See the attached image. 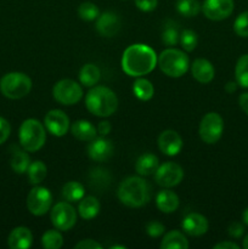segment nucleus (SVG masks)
I'll return each mask as SVG.
<instances>
[{
    "mask_svg": "<svg viewBox=\"0 0 248 249\" xmlns=\"http://www.w3.org/2000/svg\"><path fill=\"white\" fill-rule=\"evenodd\" d=\"M157 58L155 50L148 45L133 44L124 50L122 68L130 77H142L155 70Z\"/></svg>",
    "mask_w": 248,
    "mask_h": 249,
    "instance_id": "obj_1",
    "label": "nucleus"
},
{
    "mask_svg": "<svg viewBox=\"0 0 248 249\" xmlns=\"http://www.w3.org/2000/svg\"><path fill=\"white\" fill-rule=\"evenodd\" d=\"M117 196L124 206L130 208H140L150 201V185L140 177H129L121 182Z\"/></svg>",
    "mask_w": 248,
    "mask_h": 249,
    "instance_id": "obj_2",
    "label": "nucleus"
},
{
    "mask_svg": "<svg viewBox=\"0 0 248 249\" xmlns=\"http://www.w3.org/2000/svg\"><path fill=\"white\" fill-rule=\"evenodd\" d=\"M88 111L96 117H109L117 111L118 97L107 87H94L85 96Z\"/></svg>",
    "mask_w": 248,
    "mask_h": 249,
    "instance_id": "obj_3",
    "label": "nucleus"
},
{
    "mask_svg": "<svg viewBox=\"0 0 248 249\" xmlns=\"http://www.w3.org/2000/svg\"><path fill=\"white\" fill-rule=\"evenodd\" d=\"M157 65L165 75L172 78L182 77L189 71L190 58L179 49H165L157 58Z\"/></svg>",
    "mask_w": 248,
    "mask_h": 249,
    "instance_id": "obj_4",
    "label": "nucleus"
},
{
    "mask_svg": "<svg viewBox=\"0 0 248 249\" xmlns=\"http://www.w3.org/2000/svg\"><path fill=\"white\" fill-rule=\"evenodd\" d=\"M19 143L27 152H35L40 150L46 140L45 126L38 119H26L19 126Z\"/></svg>",
    "mask_w": 248,
    "mask_h": 249,
    "instance_id": "obj_5",
    "label": "nucleus"
},
{
    "mask_svg": "<svg viewBox=\"0 0 248 249\" xmlns=\"http://www.w3.org/2000/svg\"><path fill=\"white\" fill-rule=\"evenodd\" d=\"M32 89V80L22 72H11L0 80V90L7 99L18 100L27 96Z\"/></svg>",
    "mask_w": 248,
    "mask_h": 249,
    "instance_id": "obj_6",
    "label": "nucleus"
},
{
    "mask_svg": "<svg viewBox=\"0 0 248 249\" xmlns=\"http://www.w3.org/2000/svg\"><path fill=\"white\" fill-rule=\"evenodd\" d=\"M224 130V121L220 114L209 112L202 118L199 123V138L208 145L215 143L220 140Z\"/></svg>",
    "mask_w": 248,
    "mask_h": 249,
    "instance_id": "obj_7",
    "label": "nucleus"
},
{
    "mask_svg": "<svg viewBox=\"0 0 248 249\" xmlns=\"http://www.w3.org/2000/svg\"><path fill=\"white\" fill-rule=\"evenodd\" d=\"M53 96L61 105L72 106L82 100L83 89L74 80L62 79L53 85Z\"/></svg>",
    "mask_w": 248,
    "mask_h": 249,
    "instance_id": "obj_8",
    "label": "nucleus"
},
{
    "mask_svg": "<svg viewBox=\"0 0 248 249\" xmlns=\"http://www.w3.org/2000/svg\"><path fill=\"white\" fill-rule=\"evenodd\" d=\"M51 204H53V195L46 187H33L27 196V208L35 216H41L48 213Z\"/></svg>",
    "mask_w": 248,
    "mask_h": 249,
    "instance_id": "obj_9",
    "label": "nucleus"
},
{
    "mask_svg": "<svg viewBox=\"0 0 248 249\" xmlns=\"http://www.w3.org/2000/svg\"><path fill=\"white\" fill-rule=\"evenodd\" d=\"M51 223L60 231H68L77 223L75 209L67 202H60L53 207Z\"/></svg>",
    "mask_w": 248,
    "mask_h": 249,
    "instance_id": "obj_10",
    "label": "nucleus"
},
{
    "mask_svg": "<svg viewBox=\"0 0 248 249\" xmlns=\"http://www.w3.org/2000/svg\"><path fill=\"white\" fill-rule=\"evenodd\" d=\"M184 178V170L179 164L173 162H167L159 165L155 173V180L159 186L169 189L179 185Z\"/></svg>",
    "mask_w": 248,
    "mask_h": 249,
    "instance_id": "obj_11",
    "label": "nucleus"
},
{
    "mask_svg": "<svg viewBox=\"0 0 248 249\" xmlns=\"http://www.w3.org/2000/svg\"><path fill=\"white\" fill-rule=\"evenodd\" d=\"M233 0H204L202 12L212 21H223L233 11Z\"/></svg>",
    "mask_w": 248,
    "mask_h": 249,
    "instance_id": "obj_12",
    "label": "nucleus"
},
{
    "mask_svg": "<svg viewBox=\"0 0 248 249\" xmlns=\"http://www.w3.org/2000/svg\"><path fill=\"white\" fill-rule=\"evenodd\" d=\"M44 125L49 133L53 134V136L61 138L67 134L68 128H70V118L61 109H51L44 118Z\"/></svg>",
    "mask_w": 248,
    "mask_h": 249,
    "instance_id": "obj_13",
    "label": "nucleus"
},
{
    "mask_svg": "<svg viewBox=\"0 0 248 249\" xmlns=\"http://www.w3.org/2000/svg\"><path fill=\"white\" fill-rule=\"evenodd\" d=\"M88 155L92 160L105 162L113 155V143L106 138H95L88 146Z\"/></svg>",
    "mask_w": 248,
    "mask_h": 249,
    "instance_id": "obj_14",
    "label": "nucleus"
},
{
    "mask_svg": "<svg viewBox=\"0 0 248 249\" xmlns=\"http://www.w3.org/2000/svg\"><path fill=\"white\" fill-rule=\"evenodd\" d=\"M158 147L165 156H177L182 148V139L174 130H164L158 138Z\"/></svg>",
    "mask_w": 248,
    "mask_h": 249,
    "instance_id": "obj_15",
    "label": "nucleus"
},
{
    "mask_svg": "<svg viewBox=\"0 0 248 249\" xmlns=\"http://www.w3.org/2000/svg\"><path fill=\"white\" fill-rule=\"evenodd\" d=\"M119 28H121V18L114 12L106 11L97 17L96 31L99 32L100 36L111 38L118 33Z\"/></svg>",
    "mask_w": 248,
    "mask_h": 249,
    "instance_id": "obj_16",
    "label": "nucleus"
},
{
    "mask_svg": "<svg viewBox=\"0 0 248 249\" xmlns=\"http://www.w3.org/2000/svg\"><path fill=\"white\" fill-rule=\"evenodd\" d=\"M181 228L185 233L190 236H202L208 231L209 223L206 216L198 213H190L184 218Z\"/></svg>",
    "mask_w": 248,
    "mask_h": 249,
    "instance_id": "obj_17",
    "label": "nucleus"
},
{
    "mask_svg": "<svg viewBox=\"0 0 248 249\" xmlns=\"http://www.w3.org/2000/svg\"><path fill=\"white\" fill-rule=\"evenodd\" d=\"M33 243V235L31 230L24 226L15 228L10 232L7 238V245L11 249H28Z\"/></svg>",
    "mask_w": 248,
    "mask_h": 249,
    "instance_id": "obj_18",
    "label": "nucleus"
},
{
    "mask_svg": "<svg viewBox=\"0 0 248 249\" xmlns=\"http://www.w3.org/2000/svg\"><path fill=\"white\" fill-rule=\"evenodd\" d=\"M191 73L197 82L202 84H208L213 80L215 71L213 65L206 58H197L191 65Z\"/></svg>",
    "mask_w": 248,
    "mask_h": 249,
    "instance_id": "obj_19",
    "label": "nucleus"
},
{
    "mask_svg": "<svg viewBox=\"0 0 248 249\" xmlns=\"http://www.w3.org/2000/svg\"><path fill=\"white\" fill-rule=\"evenodd\" d=\"M156 204L162 213H174L179 207V197L170 190H163L156 197Z\"/></svg>",
    "mask_w": 248,
    "mask_h": 249,
    "instance_id": "obj_20",
    "label": "nucleus"
},
{
    "mask_svg": "<svg viewBox=\"0 0 248 249\" xmlns=\"http://www.w3.org/2000/svg\"><path fill=\"white\" fill-rule=\"evenodd\" d=\"M159 167V160L157 156L152 153H143L138 158L135 163V170L141 177H148L155 174Z\"/></svg>",
    "mask_w": 248,
    "mask_h": 249,
    "instance_id": "obj_21",
    "label": "nucleus"
},
{
    "mask_svg": "<svg viewBox=\"0 0 248 249\" xmlns=\"http://www.w3.org/2000/svg\"><path fill=\"white\" fill-rule=\"evenodd\" d=\"M71 131H72V135L80 141L94 140L97 134L95 126L90 122L84 121V119L74 122L71 126Z\"/></svg>",
    "mask_w": 248,
    "mask_h": 249,
    "instance_id": "obj_22",
    "label": "nucleus"
},
{
    "mask_svg": "<svg viewBox=\"0 0 248 249\" xmlns=\"http://www.w3.org/2000/svg\"><path fill=\"white\" fill-rule=\"evenodd\" d=\"M79 215L85 220H91L99 214L100 212V202L94 196H84L79 201L78 206Z\"/></svg>",
    "mask_w": 248,
    "mask_h": 249,
    "instance_id": "obj_23",
    "label": "nucleus"
},
{
    "mask_svg": "<svg viewBox=\"0 0 248 249\" xmlns=\"http://www.w3.org/2000/svg\"><path fill=\"white\" fill-rule=\"evenodd\" d=\"M162 249H187L189 241L180 231H170L163 237L160 242Z\"/></svg>",
    "mask_w": 248,
    "mask_h": 249,
    "instance_id": "obj_24",
    "label": "nucleus"
},
{
    "mask_svg": "<svg viewBox=\"0 0 248 249\" xmlns=\"http://www.w3.org/2000/svg\"><path fill=\"white\" fill-rule=\"evenodd\" d=\"M101 77V72H100L99 67L92 63H87L82 67L79 72V80L84 87H95L97 84Z\"/></svg>",
    "mask_w": 248,
    "mask_h": 249,
    "instance_id": "obj_25",
    "label": "nucleus"
},
{
    "mask_svg": "<svg viewBox=\"0 0 248 249\" xmlns=\"http://www.w3.org/2000/svg\"><path fill=\"white\" fill-rule=\"evenodd\" d=\"M11 168L15 173L17 174H23L27 172L29 164H31V158H29L28 153L26 150H17L14 151L11 157Z\"/></svg>",
    "mask_w": 248,
    "mask_h": 249,
    "instance_id": "obj_26",
    "label": "nucleus"
},
{
    "mask_svg": "<svg viewBox=\"0 0 248 249\" xmlns=\"http://www.w3.org/2000/svg\"><path fill=\"white\" fill-rule=\"evenodd\" d=\"M134 95L138 97L141 101H148L153 97L155 94V88L151 84L150 80L143 79V78H139L135 80L133 85Z\"/></svg>",
    "mask_w": 248,
    "mask_h": 249,
    "instance_id": "obj_27",
    "label": "nucleus"
},
{
    "mask_svg": "<svg viewBox=\"0 0 248 249\" xmlns=\"http://www.w3.org/2000/svg\"><path fill=\"white\" fill-rule=\"evenodd\" d=\"M85 196V190L80 182L70 181L63 185L62 197L68 202H78Z\"/></svg>",
    "mask_w": 248,
    "mask_h": 249,
    "instance_id": "obj_28",
    "label": "nucleus"
},
{
    "mask_svg": "<svg viewBox=\"0 0 248 249\" xmlns=\"http://www.w3.org/2000/svg\"><path fill=\"white\" fill-rule=\"evenodd\" d=\"M27 173H28V178L31 184L36 185L40 184L41 181H44V179L48 175V168L44 164L41 160H35V162L31 163L27 169Z\"/></svg>",
    "mask_w": 248,
    "mask_h": 249,
    "instance_id": "obj_29",
    "label": "nucleus"
},
{
    "mask_svg": "<svg viewBox=\"0 0 248 249\" xmlns=\"http://www.w3.org/2000/svg\"><path fill=\"white\" fill-rule=\"evenodd\" d=\"M236 82L240 87L248 88V53L241 56L235 67Z\"/></svg>",
    "mask_w": 248,
    "mask_h": 249,
    "instance_id": "obj_30",
    "label": "nucleus"
},
{
    "mask_svg": "<svg viewBox=\"0 0 248 249\" xmlns=\"http://www.w3.org/2000/svg\"><path fill=\"white\" fill-rule=\"evenodd\" d=\"M201 4L198 0H177V10L185 17H195L201 11Z\"/></svg>",
    "mask_w": 248,
    "mask_h": 249,
    "instance_id": "obj_31",
    "label": "nucleus"
},
{
    "mask_svg": "<svg viewBox=\"0 0 248 249\" xmlns=\"http://www.w3.org/2000/svg\"><path fill=\"white\" fill-rule=\"evenodd\" d=\"M89 181L91 187L104 189V187H107V185L111 181V175H109L108 170L96 168V169H92L91 173H90Z\"/></svg>",
    "mask_w": 248,
    "mask_h": 249,
    "instance_id": "obj_32",
    "label": "nucleus"
},
{
    "mask_svg": "<svg viewBox=\"0 0 248 249\" xmlns=\"http://www.w3.org/2000/svg\"><path fill=\"white\" fill-rule=\"evenodd\" d=\"M41 245L45 249H60L63 246V237L56 230H49L41 237Z\"/></svg>",
    "mask_w": 248,
    "mask_h": 249,
    "instance_id": "obj_33",
    "label": "nucleus"
},
{
    "mask_svg": "<svg viewBox=\"0 0 248 249\" xmlns=\"http://www.w3.org/2000/svg\"><path fill=\"white\" fill-rule=\"evenodd\" d=\"M78 15L83 21H94L100 16V10L94 2H82L78 7Z\"/></svg>",
    "mask_w": 248,
    "mask_h": 249,
    "instance_id": "obj_34",
    "label": "nucleus"
},
{
    "mask_svg": "<svg viewBox=\"0 0 248 249\" xmlns=\"http://www.w3.org/2000/svg\"><path fill=\"white\" fill-rule=\"evenodd\" d=\"M180 44L185 51L191 53L196 49L197 44H198V36L192 29H184L180 34Z\"/></svg>",
    "mask_w": 248,
    "mask_h": 249,
    "instance_id": "obj_35",
    "label": "nucleus"
},
{
    "mask_svg": "<svg viewBox=\"0 0 248 249\" xmlns=\"http://www.w3.org/2000/svg\"><path fill=\"white\" fill-rule=\"evenodd\" d=\"M162 41L168 46L177 45L180 41V33L177 32V27L174 24H167L162 33Z\"/></svg>",
    "mask_w": 248,
    "mask_h": 249,
    "instance_id": "obj_36",
    "label": "nucleus"
},
{
    "mask_svg": "<svg viewBox=\"0 0 248 249\" xmlns=\"http://www.w3.org/2000/svg\"><path fill=\"white\" fill-rule=\"evenodd\" d=\"M233 31L242 38H248V11L242 12L233 22Z\"/></svg>",
    "mask_w": 248,
    "mask_h": 249,
    "instance_id": "obj_37",
    "label": "nucleus"
},
{
    "mask_svg": "<svg viewBox=\"0 0 248 249\" xmlns=\"http://www.w3.org/2000/svg\"><path fill=\"white\" fill-rule=\"evenodd\" d=\"M165 228L163 224L158 223V221H150V223L146 225V232L151 237H159L164 233Z\"/></svg>",
    "mask_w": 248,
    "mask_h": 249,
    "instance_id": "obj_38",
    "label": "nucleus"
},
{
    "mask_svg": "<svg viewBox=\"0 0 248 249\" xmlns=\"http://www.w3.org/2000/svg\"><path fill=\"white\" fill-rule=\"evenodd\" d=\"M135 5L140 11L151 12L157 7L158 0H135Z\"/></svg>",
    "mask_w": 248,
    "mask_h": 249,
    "instance_id": "obj_39",
    "label": "nucleus"
},
{
    "mask_svg": "<svg viewBox=\"0 0 248 249\" xmlns=\"http://www.w3.org/2000/svg\"><path fill=\"white\" fill-rule=\"evenodd\" d=\"M10 133H11L10 123L5 118L0 117V145H2L9 139Z\"/></svg>",
    "mask_w": 248,
    "mask_h": 249,
    "instance_id": "obj_40",
    "label": "nucleus"
},
{
    "mask_svg": "<svg viewBox=\"0 0 248 249\" xmlns=\"http://www.w3.org/2000/svg\"><path fill=\"white\" fill-rule=\"evenodd\" d=\"M74 248H77V249H101L102 246L100 245V243H97L96 241L88 238V240H83V241H80V242H78L77 245L74 246Z\"/></svg>",
    "mask_w": 248,
    "mask_h": 249,
    "instance_id": "obj_41",
    "label": "nucleus"
},
{
    "mask_svg": "<svg viewBox=\"0 0 248 249\" xmlns=\"http://www.w3.org/2000/svg\"><path fill=\"white\" fill-rule=\"evenodd\" d=\"M245 232V228L240 223H232L229 226V235L235 238H240Z\"/></svg>",
    "mask_w": 248,
    "mask_h": 249,
    "instance_id": "obj_42",
    "label": "nucleus"
},
{
    "mask_svg": "<svg viewBox=\"0 0 248 249\" xmlns=\"http://www.w3.org/2000/svg\"><path fill=\"white\" fill-rule=\"evenodd\" d=\"M238 104H240L241 109L248 116V92H243L238 97Z\"/></svg>",
    "mask_w": 248,
    "mask_h": 249,
    "instance_id": "obj_43",
    "label": "nucleus"
},
{
    "mask_svg": "<svg viewBox=\"0 0 248 249\" xmlns=\"http://www.w3.org/2000/svg\"><path fill=\"white\" fill-rule=\"evenodd\" d=\"M97 131H99L101 135H108L109 131H111V124H109V122H100L99 125H97Z\"/></svg>",
    "mask_w": 248,
    "mask_h": 249,
    "instance_id": "obj_44",
    "label": "nucleus"
},
{
    "mask_svg": "<svg viewBox=\"0 0 248 249\" xmlns=\"http://www.w3.org/2000/svg\"><path fill=\"white\" fill-rule=\"evenodd\" d=\"M238 245L233 242H229V241H225V242H220L218 245L214 246V249H238Z\"/></svg>",
    "mask_w": 248,
    "mask_h": 249,
    "instance_id": "obj_45",
    "label": "nucleus"
},
{
    "mask_svg": "<svg viewBox=\"0 0 248 249\" xmlns=\"http://www.w3.org/2000/svg\"><path fill=\"white\" fill-rule=\"evenodd\" d=\"M236 89H237V82L236 83L229 82L228 84L225 85V90H226V92H229V94H232V92H235Z\"/></svg>",
    "mask_w": 248,
    "mask_h": 249,
    "instance_id": "obj_46",
    "label": "nucleus"
},
{
    "mask_svg": "<svg viewBox=\"0 0 248 249\" xmlns=\"http://www.w3.org/2000/svg\"><path fill=\"white\" fill-rule=\"evenodd\" d=\"M242 220H243V223L246 224V225H248V208L245 209V212H243Z\"/></svg>",
    "mask_w": 248,
    "mask_h": 249,
    "instance_id": "obj_47",
    "label": "nucleus"
},
{
    "mask_svg": "<svg viewBox=\"0 0 248 249\" xmlns=\"http://www.w3.org/2000/svg\"><path fill=\"white\" fill-rule=\"evenodd\" d=\"M243 248L248 249V233L246 235V237L243 238Z\"/></svg>",
    "mask_w": 248,
    "mask_h": 249,
    "instance_id": "obj_48",
    "label": "nucleus"
},
{
    "mask_svg": "<svg viewBox=\"0 0 248 249\" xmlns=\"http://www.w3.org/2000/svg\"><path fill=\"white\" fill-rule=\"evenodd\" d=\"M117 248H119V249H126L125 246H112V247H111V249H117Z\"/></svg>",
    "mask_w": 248,
    "mask_h": 249,
    "instance_id": "obj_49",
    "label": "nucleus"
}]
</instances>
